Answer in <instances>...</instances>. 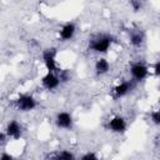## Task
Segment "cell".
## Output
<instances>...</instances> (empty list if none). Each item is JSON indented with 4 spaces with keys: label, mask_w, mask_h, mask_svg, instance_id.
Here are the masks:
<instances>
[{
    "label": "cell",
    "mask_w": 160,
    "mask_h": 160,
    "mask_svg": "<svg viewBox=\"0 0 160 160\" xmlns=\"http://www.w3.org/2000/svg\"><path fill=\"white\" fill-rule=\"evenodd\" d=\"M114 42V36L110 34H98L89 39L88 48L90 51L96 54H105L110 50Z\"/></svg>",
    "instance_id": "obj_1"
},
{
    "label": "cell",
    "mask_w": 160,
    "mask_h": 160,
    "mask_svg": "<svg viewBox=\"0 0 160 160\" xmlns=\"http://www.w3.org/2000/svg\"><path fill=\"white\" fill-rule=\"evenodd\" d=\"M4 132L6 134L8 139L19 140V139L22 136V125H21L16 119H12V120H10V121L6 124Z\"/></svg>",
    "instance_id": "obj_7"
},
{
    "label": "cell",
    "mask_w": 160,
    "mask_h": 160,
    "mask_svg": "<svg viewBox=\"0 0 160 160\" xmlns=\"http://www.w3.org/2000/svg\"><path fill=\"white\" fill-rule=\"evenodd\" d=\"M14 106L21 112H30L38 108V100L31 94H20L14 100Z\"/></svg>",
    "instance_id": "obj_2"
},
{
    "label": "cell",
    "mask_w": 160,
    "mask_h": 160,
    "mask_svg": "<svg viewBox=\"0 0 160 160\" xmlns=\"http://www.w3.org/2000/svg\"><path fill=\"white\" fill-rule=\"evenodd\" d=\"M55 125L61 130H71L74 126L72 115L69 111H59L55 115Z\"/></svg>",
    "instance_id": "obj_6"
},
{
    "label": "cell",
    "mask_w": 160,
    "mask_h": 160,
    "mask_svg": "<svg viewBox=\"0 0 160 160\" xmlns=\"http://www.w3.org/2000/svg\"><path fill=\"white\" fill-rule=\"evenodd\" d=\"M150 120L154 125H160V111L159 110H152L150 112Z\"/></svg>",
    "instance_id": "obj_16"
},
{
    "label": "cell",
    "mask_w": 160,
    "mask_h": 160,
    "mask_svg": "<svg viewBox=\"0 0 160 160\" xmlns=\"http://www.w3.org/2000/svg\"><path fill=\"white\" fill-rule=\"evenodd\" d=\"M129 42L132 48H141L145 42V34L140 29H134L129 34Z\"/></svg>",
    "instance_id": "obj_12"
},
{
    "label": "cell",
    "mask_w": 160,
    "mask_h": 160,
    "mask_svg": "<svg viewBox=\"0 0 160 160\" xmlns=\"http://www.w3.org/2000/svg\"><path fill=\"white\" fill-rule=\"evenodd\" d=\"M110 69H111V65L106 58H99L94 64V70H95V74L98 76L106 75L110 71Z\"/></svg>",
    "instance_id": "obj_13"
},
{
    "label": "cell",
    "mask_w": 160,
    "mask_h": 160,
    "mask_svg": "<svg viewBox=\"0 0 160 160\" xmlns=\"http://www.w3.org/2000/svg\"><path fill=\"white\" fill-rule=\"evenodd\" d=\"M79 160H100V158H99V155H98L96 152H94V151H86V152H84V154L80 156Z\"/></svg>",
    "instance_id": "obj_15"
},
{
    "label": "cell",
    "mask_w": 160,
    "mask_h": 160,
    "mask_svg": "<svg viewBox=\"0 0 160 160\" xmlns=\"http://www.w3.org/2000/svg\"><path fill=\"white\" fill-rule=\"evenodd\" d=\"M130 75L132 81H144L149 76V68L142 61H135L130 66Z\"/></svg>",
    "instance_id": "obj_4"
},
{
    "label": "cell",
    "mask_w": 160,
    "mask_h": 160,
    "mask_svg": "<svg viewBox=\"0 0 160 160\" xmlns=\"http://www.w3.org/2000/svg\"><path fill=\"white\" fill-rule=\"evenodd\" d=\"M8 141V136L4 131H0V148H2Z\"/></svg>",
    "instance_id": "obj_20"
},
{
    "label": "cell",
    "mask_w": 160,
    "mask_h": 160,
    "mask_svg": "<svg viewBox=\"0 0 160 160\" xmlns=\"http://www.w3.org/2000/svg\"><path fill=\"white\" fill-rule=\"evenodd\" d=\"M76 32V24L72 21L65 22L59 30V39L61 41H70Z\"/></svg>",
    "instance_id": "obj_10"
},
{
    "label": "cell",
    "mask_w": 160,
    "mask_h": 160,
    "mask_svg": "<svg viewBox=\"0 0 160 160\" xmlns=\"http://www.w3.org/2000/svg\"><path fill=\"white\" fill-rule=\"evenodd\" d=\"M58 76H59V80L61 84H65V82H69L71 80V72L69 69H60L59 72H58Z\"/></svg>",
    "instance_id": "obj_14"
},
{
    "label": "cell",
    "mask_w": 160,
    "mask_h": 160,
    "mask_svg": "<svg viewBox=\"0 0 160 160\" xmlns=\"http://www.w3.org/2000/svg\"><path fill=\"white\" fill-rule=\"evenodd\" d=\"M0 160H14V155L8 151H2L0 154Z\"/></svg>",
    "instance_id": "obj_19"
},
{
    "label": "cell",
    "mask_w": 160,
    "mask_h": 160,
    "mask_svg": "<svg viewBox=\"0 0 160 160\" xmlns=\"http://www.w3.org/2000/svg\"><path fill=\"white\" fill-rule=\"evenodd\" d=\"M46 160H78L74 152L68 149H61L58 151H52L46 155Z\"/></svg>",
    "instance_id": "obj_11"
},
{
    "label": "cell",
    "mask_w": 160,
    "mask_h": 160,
    "mask_svg": "<svg viewBox=\"0 0 160 160\" xmlns=\"http://www.w3.org/2000/svg\"><path fill=\"white\" fill-rule=\"evenodd\" d=\"M108 129L115 134H124L128 129V121L121 115H114L108 121Z\"/></svg>",
    "instance_id": "obj_5"
},
{
    "label": "cell",
    "mask_w": 160,
    "mask_h": 160,
    "mask_svg": "<svg viewBox=\"0 0 160 160\" xmlns=\"http://www.w3.org/2000/svg\"><path fill=\"white\" fill-rule=\"evenodd\" d=\"M152 72H154L155 76H159L160 75V61L159 60H156L154 62V65H152Z\"/></svg>",
    "instance_id": "obj_18"
},
{
    "label": "cell",
    "mask_w": 160,
    "mask_h": 160,
    "mask_svg": "<svg viewBox=\"0 0 160 160\" xmlns=\"http://www.w3.org/2000/svg\"><path fill=\"white\" fill-rule=\"evenodd\" d=\"M60 80L58 72H48L41 78V86L48 91H54L60 86Z\"/></svg>",
    "instance_id": "obj_8"
},
{
    "label": "cell",
    "mask_w": 160,
    "mask_h": 160,
    "mask_svg": "<svg viewBox=\"0 0 160 160\" xmlns=\"http://www.w3.org/2000/svg\"><path fill=\"white\" fill-rule=\"evenodd\" d=\"M56 58H58V49L54 46L46 48L41 51V59L48 72H59L60 69L58 66Z\"/></svg>",
    "instance_id": "obj_3"
},
{
    "label": "cell",
    "mask_w": 160,
    "mask_h": 160,
    "mask_svg": "<svg viewBox=\"0 0 160 160\" xmlns=\"http://www.w3.org/2000/svg\"><path fill=\"white\" fill-rule=\"evenodd\" d=\"M132 89H134V81L132 80H124L112 88V95L115 99H120V98L126 96L129 92H131Z\"/></svg>",
    "instance_id": "obj_9"
},
{
    "label": "cell",
    "mask_w": 160,
    "mask_h": 160,
    "mask_svg": "<svg viewBox=\"0 0 160 160\" xmlns=\"http://www.w3.org/2000/svg\"><path fill=\"white\" fill-rule=\"evenodd\" d=\"M129 5H130V8H131L135 12H138V11H140V10L142 9V1H140V0H131V1L129 2Z\"/></svg>",
    "instance_id": "obj_17"
}]
</instances>
